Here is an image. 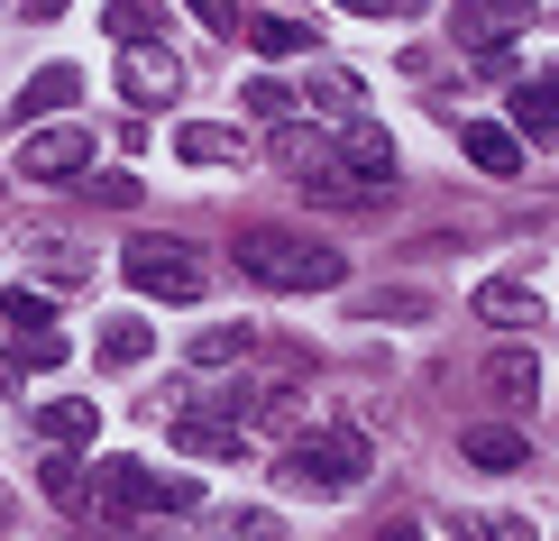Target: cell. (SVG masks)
Returning <instances> with one entry per match:
<instances>
[{
  "label": "cell",
  "mask_w": 559,
  "mask_h": 541,
  "mask_svg": "<svg viewBox=\"0 0 559 541\" xmlns=\"http://www.w3.org/2000/svg\"><path fill=\"white\" fill-rule=\"evenodd\" d=\"M229 257H239V275H258V285H275V294H331L348 275V257L331 239L285 230V221H248L239 239H229Z\"/></svg>",
  "instance_id": "1"
},
{
  "label": "cell",
  "mask_w": 559,
  "mask_h": 541,
  "mask_svg": "<svg viewBox=\"0 0 559 541\" xmlns=\"http://www.w3.org/2000/svg\"><path fill=\"white\" fill-rule=\"evenodd\" d=\"M285 468L302 486H358L367 468H377V450H367V432H348V422H302Z\"/></svg>",
  "instance_id": "2"
},
{
  "label": "cell",
  "mask_w": 559,
  "mask_h": 541,
  "mask_svg": "<svg viewBox=\"0 0 559 541\" xmlns=\"http://www.w3.org/2000/svg\"><path fill=\"white\" fill-rule=\"evenodd\" d=\"M92 514H110V524H138V514H175V505H193V486H166V478H147L138 459H102L92 468Z\"/></svg>",
  "instance_id": "3"
},
{
  "label": "cell",
  "mask_w": 559,
  "mask_h": 541,
  "mask_svg": "<svg viewBox=\"0 0 559 541\" xmlns=\"http://www.w3.org/2000/svg\"><path fill=\"white\" fill-rule=\"evenodd\" d=\"M120 275H129L147 303H202V285H212V275H202V257L183 248V239H129Z\"/></svg>",
  "instance_id": "4"
},
{
  "label": "cell",
  "mask_w": 559,
  "mask_h": 541,
  "mask_svg": "<svg viewBox=\"0 0 559 541\" xmlns=\"http://www.w3.org/2000/svg\"><path fill=\"white\" fill-rule=\"evenodd\" d=\"M120 102L129 110L183 102V56H166V46H129V56H120Z\"/></svg>",
  "instance_id": "5"
},
{
  "label": "cell",
  "mask_w": 559,
  "mask_h": 541,
  "mask_svg": "<svg viewBox=\"0 0 559 541\" xmlns=\"http://www.w3.org/2000/svg\"><path fill=\"white\" fill-rule=\"evenodd\" d=\"M331 166H340L348 184H385V193H394V138H385L377 120H340V129H331Z\"/></svg>",
  "instance_id": "6"
},
{
  "label": "cell",
  "mask_w": 559,
  "mask_h": 541,
  "mask_svg": "<svg viewBox=\"0 0 559 541\" xmlns=\"http://www.w3.org/2000/svg\"><path fill=\"white\" fill-rule=\"evenodd\" d=\"M92 166V129H28V148H19V175L37 184H64Z\"/></svg>",
  "instance_id": "7"
},
{
  "label": "cell",
  "mask_w": 559,
  "mask_h": 541,
  "mask_svg": "<svg viewBox=\"0 0 559 541\" xmlns=\"http://www.w3.org/2000/svg\"><path fill=\"white\" fill-rule=\"evenodd\" d=\"M477 321H496V331H542L550 303L532 285H496V275H486V285H477Z\"/></svg>",
  "instance_id": "8"
},
{
  "label": "cell",
  "mask_w": 559,
  "mask_h": 541,
  "mask_svg": "<svg viewBox=\"0 0 559 541\" xmlns=\"http://www.w3.org/2000/svg\"><path fill=\"white\" fill-rule=\"evenodd\" d=\"M175 156H183V166H248V156H258V138L193 120V129H175Z\"/></svg>",
  "instance_id": "9"
},
{
  "label": "cell",
  "mask_w": 559,
  "mask_h": 541,
  "mask_svg": "<svg viewBox=\"0 0 559 541\" xmlns=\"http://www.w3.org/2000/svg\"><path fill=\"white\" fill-rule=\"evenodd\" d=\"M74 102H83V74H74V64H46V74L19 83V110H10V120H46V110H74Z\"/></svg>",
  "instance_id": "10"
},
{
  "label": "cell",
  "mask_w": 559,
  "mask_h": 541,
  "mask_svg": "<svg viewBox=\"0 0 559 541\" xmlns=\"http://www.w3.org/2000/svg\"><path fill=\"white\" fill-rule=\"evenodd\" d=\"M147 358H156V331H147L138 313H110V321H102V367L129 376V367H147Z\"/></svg>",
  "instance_id": "11"
},
{
  "label": "cell",
  "mask_w": 559,
  "mask_h": 541,
  "mask_svg": "<svg viewBox=\"0 0 559 541\" xmlns=\"http://www.w3.org/2000/svg\"><path fill=\"white\" fill-rule=\"evenodd\" d=\"M37 432H46V450H92V432H102V413H92L83 395H56V404L37 413Z\"/></svg>",
  "instance_id": "12"
},
{
  "label": "cell",
  "mask_w": 559,
  "mask_h": 541,
  "mask_svg": "<svg viewBox=\"0 0 559 541\" xmlns=\"http://www.w3.org/2000/svg\"><path fill=\"white\" fill-rule=\"evenodd\" d=\"M459 148H468V166H486V175H523V138L496 129V120H468V129H459Z\"/></svg>",
  "instance_id": "13"
},
{
  "label": "cell",
  "mask_w": 559,
  "mask_h": 541,
  "mask_svg": "<svg viewBox=\"0 0 559 541\" xmlns=\"http://www.w3.org/2000/svg\"><path fill=\"white\" fill-rule=\"evenodd\" d=\"M248 349H258V331H248V321H212V331L193 340V367H239Z\"/></svg>",
  "instance_id": "14"
},
{
  "label": "cell",
  "mask_w": 559,
  "mask_h": 541,
  "mask_svg": "<svg viewBox=\"0 0 559 541\" xmlns=\"http://www.w3.org/2000/svg\"><path fill=\"white\" fill-rule=\"evenodd\" d=\"M202 541H275V514H258V505H221V514H202Z\"/></svg>",
  "instance_id": "15"
},
{
  "label": "cell",
  "mask_w": 559,
  "mask_h": 541,
  "mask_svg": "<svg viewBox=\"0 0 559 541\" xmlns=\"http://www.w3.org/2000/svg\"><path fill=\"white\" fill-rule=\"evenodd\" d=\"M156 28H166V0H110V37L120 46H156Z\"/></svg>",
  "instance_id": "16"
},
{
  "label": "cell",
  "mask_w": 559,
  "mask_h": 541,
  "mask_svg": "<svg viewBox=\"0 0 559 541\" xmlns=\"http://www.w3.org/2000/svg\"><path fill=\"white\" fill-rule=\"evenodd\" d=\"M175 440H183L193 459H229V450H239V432H229V413H193V422H175Z\"/></svg>",
  "instance_id": "17"
},
{
  "label": "cell",
  "mask_w": 559,
  "mask_h": 541,
  "mask_svg": "<svg viewBox=\"0 0 559 541\" xmlns=\"http://www.w3.org/2000/svg\"><path fill=\"white\" fill-rule=\"evenodd\" d=\"M312 102L331 110V120H358V110H367V83L340 74V64H321V74H312Z\"/></svg>",
  "instance_id": "18"
},
{
  "label": "cell",
  "mask_w": 559,
  "mask_h": 541,
  "mask_svg": "<svg viewBox=\"0 0 559 541\" xmlns=\"http://www.w3.org/2000/svg\"><path fill=\"white\" fill-rule=\"evenodd\" d=\"M0 321H10V340H28V331H56V303H46L37 285H19V294H0Z\"/></svg>",
  "instance_id": "19"
},
{
  "label": "cell",
  "mask_w": 559,
  "mask_h": 541,
  "mask_svg": "<svg viewBox=\"0 0 559 541\" xmlns=\"http://www.w3.org/2000/svg\"><path fill=\"white\" fill-rule=\"evenodd\" d=\"M459 450H468L477 468H523V432H486V422H477V432L459 440Z\"/></svg>",
  "instance_id": "20"
},
{
  "label": "cell",
  "mask_w": 559,
  "mask_h": 541,
  "mask_svg": "<svg viewBox=\"0 0 559 541\" xmlns=\"http://www.w3.org/2000/svg\"><path fill=\"white\" fill-rule=\"evenodd\" d=\"M258 56H312V28H302V19H258Z\"/></svg>",
  "instance_id": "21"
},
{
  "label": "cell",
  "mask_w": 559,
  "mask_h": 541,
  "mask_svg": "<svg viewBox=\"0 0 559 541\" xmlns=\"http://www.w3.org/2000/svg\"><path fill=\"white\" fill-rule=\"evenodd\" d=\"M37 486H46V496H56V505H74V514H83V478H74V450H46Z\"/></svg>",
  "instance_id": "22"
},
{
  "label": "cell",
  "mask_w": 559,
  "mask_h": 541,
  "mask_svg": "<svg viewBox=\"0 0 559 541\" xmlns=\"http://www.w3.org/2000/svg\"><path fill=\"white\" fill-rule=\"evenodd\" d=\"M514 129L550 138V83H542V74H532V83H514Z\"/></svg>",
  "instance_id": "23"
},
{
  "label": "cell",
  "mask_w": 559,
  "mask_h": 541,
  "mask_svg": "<svg viewBox=\"0 0 559 541\" xmlns=\"http://www.w3.org/2000/svg\"><path fill=\"white\" fill-rule=\"evenodd\" d=\"M239 102H248V120H294V92L275 83V74H258V83L239 92Z\"/></svg>",
  "instance_id": "24"
},
{
  "label": "cell",
  "mask_w": 559,
  "mask_h": 541,
  "mask_svg": "<svg viewBox=\"0 0 559 541\" xmlns=\"http://www.w3.org/2000/svg\"><path fill=\"white\" fill-rule=\"evenodd\" d=\"M459 532H468V541H532V524H523V514H468Z\"/></svg>",
  "instance_id": "25"
},
{
  "label": "cell",
  "mask_w": 559,
  "mask_h": 541,
  "mask_svg": "<svg viewBox=\"0 0 559 541\" xmlns=\"http://www.w3.org/2000/svg\"><path fill=\"white\" fill-rule=\"evenodd\" d=\"M504 395H514V404H532V395H542V358H532V349H514V358H504Z\"/></svg>",
  "instance_id": "26"
},
{
  "label": "cell",
  "mask_w": 559,
  "mask_h": 541,
  "mask_svg": "<svg viewBox=\"0 0 559 541\" xmlns=\"http://www.w3.org/2000/svg\"><path fill=\"white\" fill-rule=\"evenodd\" d=\"M358 313H385V321H413V313H431V294H367Z\"/></svg>",
  "instance_id": "27"
},
{
  "label": "cell",
  "mask_w": 559,
  "mask_h": 541,
  "mask_svg": "<svg viewBox=\"0 0 559 541\" xmlns=\"http://www.w3.org/2000/svg\"><path fill=\"white\" fill-rule=\"evenodd\" d=\"M175 10H193L202 28H239V0H175Z\"/></svg>",
  "instance_id": "28"
},
{
  "label": "cell",
  "mask_w": 559,
  "mask_h": 541,
  "mask_svg": "<svg viewBox=\"0 0 559 541\" xmlns=\"http://www.w3.org/2000/svg\"><path fill=\"white\" fill-rule=\"evenodd\" d=\"M83 193H92V202H138V175H92Z\"/></svg>",
  "instance_id": "29"
},
{
  "label": "cell",
  "mask_w": 559,
  "mask_h": 541,
  "mask_svg": "<svg viewBox=\"0 0 559 541\" xmlns=\"http://www.w3.org/2000/svg\"><path fill=\"white\" fill-rule=\"evenodd\" d=\"M340 10H358V19H413L423 0H340Z\"/></svg>",
  "instance_id": "30"
},
{
  "label": "cell",
  "mask_w": 559,
  "mask_h": 541,
  "mask_svg": "<svg viewBox=\"0 0 559 541\" xmlns=\"http://www.w3.org/2000/svg\"><path fill=\"white\" fill-rule=\"evenodd\" d=\"M385 541H423V532H413V524H394V532H385Z\"/></svg>",
  "instance_id": "31"
},
{
  "label": "cell",
  "mask_w": 559,
  "mask_h": 541,
  "mask_svg": "<svg viewBox=\"0 0 559 541\" xmlns=\"http://www.w3.org/2000/svg\"><path fill=\"white\" fill-rule=\"evenodd\" d=\"M0 524H10V496H0Z\"/></svg>",
  "instance_id": "32"
}]
</instances>
